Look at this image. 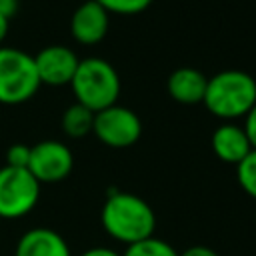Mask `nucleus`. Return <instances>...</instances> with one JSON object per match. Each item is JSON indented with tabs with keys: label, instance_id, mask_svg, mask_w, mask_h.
Returning a JSON list of instances; mask_svg holds the SVG:
<instances>
[{
	"label": "nucleus",
	"instance_id": "13",
	"mask_svg": "<svg viewBox=\"0 0 256 256\" xmlns=\"http://www.w3.org/2000/svg\"><path fill=\"white\" fill-rule=\"evenodd\" d=\"M92 124H94V112L88 110L86 106L78 104V102L68 106L62 114V130L70 138L86 136L88 132H92Z\"/></svg>",
	"mask_w": 256,
	"mask_h": 256
},
{
	"label": "nucleus",
	"instance_id": "19",
	"mask_svg": "<svg viewBox=\"0 0 256 256\" xmlns=\"http://www.w3.org/2000/svg\"><path fill=\"white\" fill-rule=\"evenodd\" d=\"M18 12V0H0V16L12 18Z\"/></svg>",
	"mask_w": 256,
	"mask_h": 256
},
{
	"label": "nucleus",
	"instance_id": "6",
	"mask_svg": "<svg viewBox=\"0 0 256 256\" xmlns=\"http://www.w3.org/2000/svg\"><path fill=\"white\" fill-rule=\"evenodd\" d=\"M92 132L102 144L110 148H128L138 142L142 134V122L130 108L112 104L94 114Z\"/></svg>",
	"mask_w": 256,
	"mask_h": 256
},
{
	"label": "nucleus",
	"instance_id": "9",
	"mask_svg": "<svg viewBox=\"0 0 256 256\" xmlns=\"http://www.w3.org/2000/svg\"><path fill=\"white\" fill-rule=\"evenodd\" d=\"M70 32L80 44H98L108 32V12L96 0L82 2L70 18Z\"/></svg>",
	"mask_w": 256,
	"mask_h": 256
},
{
	"label": "nucleus",
	"instance_id": "11",
	"mask_svg": "<svg viewBox=\"0 0 256 256\" xmlns=\"http://www.w3.org/2000/svg\"><path fill=\"white\" fill-rule=\"evenodd\" d=\"M212 150L226 164H240L252 150L244 128L236 124H222L212 134Z\"/></svg>",
	"mask_w": 256,
	"mask_h": 256
},
{
	"label": "nucleus",
	"instance_id": "10",
	"mask_svg": "<svg viewBox=\"0 0 256 256\" xmlns=\"http://www.w3.org/2000/svg\"><path fill=\"white\" fill-rule=\"evenodd\" d=\"M14 256H72L68 242L52 228H32L16 244Z\"/></svg>",
	"mask_w": 256,
	"mask_h": 256
},
{
	"label": "nucleus",
	"instance_id": "20",
	"mask_svg": "<svg viewBox=\"0 0 256 256\" xmlns=\"http://www.w3.org/2000/svg\"><path fill=\"white\" fill-rule=\"evenodd\" d=\"M180 256H218V254L208 246H190Z\"/></svg>",
	"mask_w": 256,
	"mask_h": 256
},
{
	"label": "nucleus",
	"instance_id": "21",
	"mask_svg": "<svg viewBox=\"0 0 256 256\" xmlns=\"http://www.w3.org/2000/svg\"><path fill=\"white\" fill-rule=\"evenodd\" d=\"M80 256H122V254H120V252H116V250H112V248H104V246H94V248H90V250L82 252Z\"/></svg>",
	"mask_w": 256,
	"mask_h": 256
},
{
	"label": "nucleus",
	"instance_id": "16",
	"mask_svg": "<svg viewBox=\"0 0 256 256\" xmlns=\"http://www.w3.org/2000/svg\"><path fill=\"white\" fill-rule=\"evenodd\" d=\"M108 14L114 12V14H124V16H130V14H138V12H144L152 0H96Z\"/></svg>",
	"mask_w": 256,
	"mask_h": 256
},
{
	"label": "nucleus",
	"instance_id": "23",
	"mask_svg": "<svg viewBox=\"0 0 256 256\" xmlns=\"http://www.w3.org/2000/svg\"><path fill=\"white\" fill-rule=\"evenodd\" d=\"M0 220H2V218H0Z\"/></svg>",
	"mask_w": 256,
	"mask_h": 256
},
{
	"label": "nucleus",
	"instance_id": "3",
	"mask_svg": "<svg viewBox=\"0 0 256 256\" xmlns=\"http://www.w3.org/2000/svg\"><path fill=\"white\" fill-rule=\"evenodd\" d=\"M70 86L76 102L94 114L116 104L120 96V76L116 68L108 60L96 56L80 60Z\"/></svg>",
	"mask_w": 256,
	"mask_h": 256
},
{
	"label": "nucleus",
	"instance_id": "18",
	"mask_svg": "<svg viewBox=\"0 0 256 256\" xmlns=\"http://www.w3.org/2000/svg\"><path fill=\"white\" fill-rule=\"evenodd\" d=\"M244 118H246V122H244V132H246V136H248V140H250V146L256 150V104L250 108V112H248Z\"/></svg>",
	"mask_w": 256,
	"mask_h": 256
},
{
	"label": "nucleus",
	"instance_id": "5",
	"mask_svg": "<svg viewBox=\"0 0 256 256\" xmlns=\"http://www.w3.org/2000/svg\"><path fill=\"white\" fill-rule=\"evenodd\" d=\"M40 198V182L28 168H0V218L16 220L26 216Z\"/></svg>",
	"mask_w": 256,
	"mask_h": 256
},
{
	"label": "nucleus",
	"instance_id": "4",
	"mask_svg": "<svg viewBox=\"0 0 256 256\" xmlns=\"http://www.w3.org/2000/svg\"><path fill=\"white\" fill-rule=\"evenodd\" d=\"M40 88L34 56L18 48L0 46V104H22Z\"/></svg>",
	"mask_w": 256,
	"mask_h": 256
},
{
	"label": "nucleus",
	"instance_id": "15",
	"mask_svg": "<svg viewBox=\"0 0 256 256\" xmlns=\"http://www.w3.org/2000/svg\"><path fill=\"white\" fill-rule=\"evenodd\" d=\"M236 176H238V184L242 186V190L248 196L256 198V150L254 148L236 166Z\"/></svg>",
	"mask_w": 256,
	"mask_h": 256
},
{
	"label": "nucleus",
	"instance_id": "2",
	"mask_svg": "<svg viewBox=\"0 0 256 256\" xmlns=\"http://www.w3.org/2000/svg\"><path fill=\"white\" fill-rule=\"evenodd\" d=\"M202 104L222 120L246 116L256 104V80L242 70H222L208 78Z\"/></svg>",
	"mask_w": 256,
	"mask_h": 256
},
{
	"label": "nucleus",
	"instance_id": "17",
	"mask_svg": "<svg viewBox=\"0 0 256 256\" xmlns=\"http://www.w3.org/2000/svg\"><path fill=\"white\" fill-rule=\"evenodd\" d=\"M28 160H30V146L26 144H12L6 150V166L28 168Z\"/></svg>",
	"mask_w": 256,
	"mask_h": 256
},
{
	"label": "nucleus",
	"instance_id": "8",
	"mask_svg": "<svg viewBox=\"0 0 256 256\" xmlns=\"http://www.w3.org/2000/svg\"><path fill=\"white\" fill-rule=\"evenodd\" d=\"M34 64H36L40 84L64 86L72 82L76 68L80 64V58L76 56L72 48L64 44H52V46L42 48L34 56Z\"/></svg>",
	"mask_w": 256,
	"mask_h": 256
},
{
	"label": "nucleus",
	"instance_id": "22",
	"mask_svg": "<svg viewBox=\"0 0 256 256\" xmlns=\"http://www.w3.org/2000/svg\"><path fill=\"white\" fill-rule=\"evenodd\" d=\"M8 24H10V20L4 18V16H0V44L4 42V38L8 34Z\"/></svg>",
	"mask_w": 256,
	"mask_h": 256
},
{
	"label": "nucleus",
	"instance_id": "12",
	"mask_svg": "<svg viewBox=\"0 0 256 256\" xmlns=\"http://www.w3.org/2000/svg\"><path fill=\"white\" fill-rule=\"evenodd\" d=\"M208 78L190 66L178 68L168 76V94L180 104H198L204 100Z\"/></svg>",
	"mask_w": 256,
	"mask_h": 256
},
{
	"label": "nucleus",
	"instance_id": "14",
	"mask_svg": "<svg viewBox=\"0 0 256 256\" xmlns=\"http://www.w3.org/2000/svg\"><path fill=\"white\" fill-rule=\"evenodd\" d=\"M122 256H180V254L166 240L150 236V238H144L140 242H134V244L126 246Z\"/></svg>",
	"mask_w": 256,
	"mask_h": 256
},
{
	"label": "nucleus",
	"instance_id": "1",
	"mask_svg": "<svg viewBox=\"0 0 256 256\" xmlns=\"http://www.w3.org/2000/svg\"><path fill=\"white\" fill-rule=\"evenodd\" d=\"M102 226L126 246L154 236L156 216L152 206L136 194L112 192L102 206Z\"/></svg>",
	"mask_w": 256,
	"mask_h": 256
},
{
	"label": "nucleus",
	"instance_id": "7",
	"mask_svg": "<svg viewBox=\"0 0 256 256\" xmlns=\"http://www.w3.org/2000/svg\"><path fill=\"white\" fill-rule=\"evenodd\" d=\"M74 166L72 150L58 140H42L30 146L28 172L40 184H52L64 180Z\"/></svg>",
	"mask_w": 256,
	"mask_h": 256
}]
</instances>
